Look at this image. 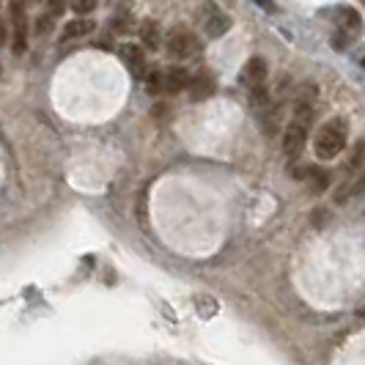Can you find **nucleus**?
Here are the masks:
<instances>
[{"instance_id":"1","label":"nucleus","mask_w":365,"mask_h":365,"mask_svg":"<svg viewBox=\"0 0 365 365\" xmlns=\"http://www.w3.org/2000/svg\"><path fill=\"white\" fill-rule=\"evenodd\" d=\"M346 121L344 118H329L327 124H322V129L313 138V151L319 160H335L344 148H346Z\"/></svg>"},{"instance_id":"2","label":"nucleus","mask_w":365,"mask_h":365,"mask_svg":"<svg viewBox=\"0 0 365 365\" xmlns=\"http://www.w3.org/2000/svg\"><path fill=\"white\" fill-rule=\"evenodd\" d=\"M168 53L173 55V58H192V55L201 53V41L198 36L192 34V31H187V28H176L170 36H168Z\"/></svg>"},{"instance_id":"3","label":"nucleus","mask_w":365,"mask_h":365,"mask_svg":"<svg viewBox=\"0 0 365 365\" xmlns=\"http://www.w3.org/2000/svg\"><path fill=\"white\" fill-rule=\"evenodd\" d=\"M308 124H302V121H294L286 127V132H283V154L289 157V160H297L299 154H302V148H305V143H308Z\"/></svg>"},{"instance_id":"4","label":"nucleus","mask_w":365,"mask_h":365,"mask_svg":"<svg viewBox=\"0 0 365 365\" xmlns=\"http://www.w3.org/2000/svg\"><path fill=\"white\" fill-rule=\"evenodd\" d=\"M11 17H14V44H11V50H14V55H22L28 50V17H25L22 3L11 6Z\"/></svg>"},{"instance_id":"5","label":"nucleus","mask_w":365,"mask_h":365,"mask_svg":"<svg viewBox=\"0 0 365 365\" xmlns=\"http://www.w3.org/2000/svg\"><path fill=\"white\" fill-rule=\"evenodd\" d=\"M118 55H121V61L132 69L135 77H146V53H143L140 44H129L127 41V44H121Z\"/></svg>"},{"instance_id":"6","label":"nucleus","mask_w":365,"mask_h":365,"mask_svg":"<svg viewBox=\"0 0 365 365\" xmlns=\"http://www.w3.org/2000/svg\"><path fill=\"white\" fill-rule=\"evenodd\" d=\"M187 91H190V99H192V102H203V99L215 96V77L206 72L195 74V77L187 83Z\"/></svg>"},{"instance_id":"7","label":"nucleus","mask_w":365,"mask_h":365,"mask_svg":"<svg viewBox=\"0 0 365 365\" xmlns=\"http://www.w3.org/2000/svg\"><path fill=\"white\" fill-rule=\"evenodd\" d=\"M264 77H267V61L264 58H250L245 72H242V83L247 88H256V86H264Z\"/></svg>"},{"instance_id":"8","label":"nucleus","mask_w":365,"mask_h":365,"mask_svg":"<svg viewBox=\"0 0 365 365\" xmlns=\"http://www.w3.org/2000/svg\"><path fill=\"white\" fill-rule=\"evenodd\" d=\"M228 28H231V17L222 14V11H217V9L212 6V14H209V19H206V34H209L212 38H217V36H222Z\"/></svg>"},{"instance_id":"9","label":"nucleus","mask_w":365,"mask_h":365,"mask_svg":"<svg viewBox=\"0 0 365 365\" xmlns=\"http://www.w3.org/2000/svg\"><path fill=\"white\" fill-rule=\"evenodd\" d=\"M140 41L146 44V50H160L163 47V31L154 19H146L143 28H140Z\"/></svg>"},{"instance_id":"10","label":"nucleus","mask_w":365,"mask_h":365,"mask_svg":"<svg viewBox=\"0 0 365 365\" xmlns=\"http://www.w3.org/2000/svg\"><path fill=\"white\" fill-rule=\"evenodd\" d=\"M93 31V19H86V17H77L72 22H66V28H63V41H69V38H80V36H88Z\"/></svg>"},{"instance_id":"11","label":"nucleus","mask_w":365,"mask_h":365,"mask_svg":"<svg viewBox=\"0 0 365 365\" xmlns=\"http://www.w3.org/2000/svg\"><path fill=\"white\" fill-rule=\"evenodd\" d=\"M187 83H190V74H187V69L176 66V69H170V72L165 74V88H163V91L179 93V91H184V88H187Z\"/></svg>"},{"instance_id":"12","label":"nucleus","mask_w":365,"mask_h":365,"mask_svg":"<svg viewBox=\"0 0 365 365\" xmlns=\"http://www.w3.org/2000/svg\"><path fill=\"white\" fill-rule=\"evenodd\" d=\"M302 179L311 184L313 192H322V190H327L329 173L324 170V168H316V165H311V168H305V176H302Z\"/></svg>"},{"instance_id":"13","label":"nucleus","mask_w":365,"mask_h":365,"mask_svg":"<svg viewBox=\"0 0 365 365\" xmlns=\"http://www.w3.org/2000/svg\"><path fill=\"white\" fill-rule=\"evenodd\" d=\"M165 88V72H148L146 74V91L151 96H157V93H163Z\"/></svg>"},{"instance_id":"14","label":"nucleus","mask_w":365,"mask_h":365,"mask_svg":"<svg viewBox=\"0 0 365 365\" xmlns=\"http://www.w3.org/2000/svg\"><path fill=\"white\" fill-rule=\"evenodd\" d=\"M351 34H346V31H341V28H338V31H335V36H332V47H335V50H346L349 44H351Z\"/></svg>"},{"instance_id":"15","label":"nucleus","mask_w":365,"mask_h":365,"mask_svg":"<svg viewBox=\"0 0 365 365\" xmlns=\"http://www.w3.org/2000/svg\"><path fill=\"white\" fill-rule=\"evenodd\" d=\"M72 9L77 17H83V14H91L93 9H96V3H91V0H88V3H74Z\"/></svg>"},{"instance_id":"16","label":"nucleus","mask_w":365,"mask_h":365,"mask_svg":"<svg viewBox=\"0 0 365 365\" xmlns=\"http://www.w3.org/2000/svg\"><path fill=\"white\" fill-rule=\"evenodd\" d=\"M129 22H132V17H129V14H124V19L113 17V28H115V31H129Z\"/></svg>"},{"instance_id":"17","label":"nucleus","mask_w":365,"mask_h":365,"mask_svg":"<svg viewBox=\"0 0 365 365\" xmlns=\"http://www.w3.org/2000/svg\"><path fill=\"white\" fill-rule=\"evenodd\" d=\"M50 25H53V17H41L36 25V34H47L50 31Z\"/></svg>"},{"instance_id":"18","label":"nucleus","mask_w":365,"mask_h":365,"mask_svg":"<svg viewBox=\"0 0 365 365\" xmlns=\"http://www.w3.org/2000/svg\"><path fill=\"white\" fill-rule=\"evenodd\" d=\"M61 11H63V3H50V14H55V17H58Z\"/></svg>"},{"instance_id":"19","label":"nucleus","mask_w":365,"mask_h":365,"mask_svg":"<svg viewBox=\"0 0 365 365\" xmlns=\"http://www.w3.org/2000/svg\"><path fill=\"white\" fill-rule=\"evenodd\" d=\"M3 44H6V25L0 22V47H3Z\"/></svg>"}]
</instances>
